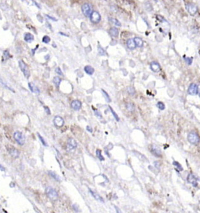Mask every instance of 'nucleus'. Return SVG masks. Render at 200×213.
<instances>
[{
  "label": "nucleus",
  "instance_id": "nucleus-1",
  "mask_svg": "<svg viewBox=\"0 0 200 213\" xmlns=\"http://www.w3.org/2000/svg\"><path fill=\"white\" fill-rule=\"evenodd\" d=\"M187 140L192 145H197L200 142V136L196 132L192 131L188 134Z\"/></svg>",
  "mask_w": 200,
  "mask_h": 213
},
{
  "label": "nucleus",
  "instance_id": "nucleus-39",
  "mask_svg": "<svg viewBox=\"0 0 200 213\" xmlns=\"http://www.w3.org/2000/svg\"><path fill=\"white\" fill-rule=\"evenodd\" d=\"M185 62H187V64L188 65H191L192 64V59L190 58H186L185 59Z\"/></svg>",
  "mask_w": 200,
  "mask_h": 213
},
{
  "label": "nucleus",
  "instance_id": "nucleus-26",
  "mask_svg": "<svg viewBox=\"0 0 200 213\" xmlns=\"http://www.w3.org/2000/svg\"><path fill=\"white\" fill-rule=\"evenodd\" d=\"M102 93H103V95L105 98V100H106V101L108 102V103L111 102V99H110V96H109L108 93L106 92L105 90H103V89H102Z\"/></svg>",
  "mask_w": 200,
  "mask_h": 213
},
{
  "label": "nucleus",
  "instance_id": "nucleus-6",
  "mask_svg": "<svg viewBox=\"0 0 200 213\" xmlns=\"http://www.w3.org/2000/svg\"><path fill=\"white\" fill-rule=\"evenodd\" d=\"M185 8L187 10L188 12L192 16H194L197 14V11H198V7L195 4L192 3L187 4L185 5Z\"/></svg>",
  "mask_w": 200,
  "mask_h": 213
},
{
  "label": "nucleus",
  "instance_id": "nucleus-18",
  "mask_svg": "<svg viewBox=\"0 0 200 213\" xmlns=\"http://www.w3.org/2000/svg\"><path fill=\"white\" fill-rule=\"evenodd\" d=\"M126 44H127V48L130 50H133L136 48V44H135L134 41L133 39L132 38L129 39L127 40Z\"/></svg>",
  "mask_w": 200,
  "mask_h": 213
},
{
  "label": "nucleus",
  "instance_id": "nucleus-33",
  "mask_svg": "<svg viewBox=\"0 0 200 213\" xmlns=\"http://www.w3.org/2000/svg\"><path fill=\"white\" fill-rule=\"evenodd\" d=\"M157 106L159 108L160 110H163L165 109V105L164 104V103H162V102H159L157 104Z\"/></svg>",
  "mask_w": 200,
  "mask_h": 213
},
{
  "label": "nucleus",
  "instance_id": "nucleus-3",
  "mask_svg": "<svg viewBox=\"0 0 200 213\" xmlns=\"http://www.w3.org/2000/svg\"><path fill=\"white\" fill-rule=\"evenodd\" d=\"M45 193L47 194V196L53 201L56 200L57 199V196H58L57 191L54 188L51 187H48L46 188Z\"/></svg>",
  "mask_w": 200,
  "mask_h": 213
},
{
  "label": "nucleus",
  "instance_id": "nucleus-29",
  "mask_svg": "<svg viewBox=\"0 0 200 213\" xmlns=\"http://www.w3.org/2000/svg\"><path fill=\"white\" fill-rule=\"evenodd\" d=\"M172 165L176 167L177 170L178 171H179V172H181V171L183 170V168H182V167L181 166V165L179 163L176 162V161H174L173 163H172Z\"/></svg>",
  "mask_w": 200,
  "mask_h": 213
},
{
  "label": "nucleus",
  "instance_id": "nucleus-14",
  "mask_svg": "<svg viewBox=\"0 0 200 213\" xmlns=\"http://www.w3.org/2000/svg\"><path fill=\"white\" fill-rule=\"evenodd\" d=\"M150 68L154 72H159L161 70V67L160 64L157 62H152L150 64Z\"/></svg>",
  "mask_w": 200,
  "mask_h": 213
},
{
  "label": "nucleus",
  "instance_id": "nucleus-9",
  "mask_svg": "<svg viewBox=\"0 0 200 213\" xmlns=\"http://www.w3.org/2000/svg\"><path fill=\"white\" fill-rule=\"evenodd\" d=\"M53 122H54V124L55 126L57 127H62L64 126L65 123L64 119L59 116H56L54 117Z\"/></svg>",
  "mask_w": 200,
  "mask_h": 213
},
{
  "label": "nucleus",
  "instance_id": "nucleus-2",
  "mask_svg": "<svg viewBox=\"0 0 200 213\" xmlns=\"http://www.w3.org/2000/svg\"><path fill=\"white\" fill-rule=\"evenodd\" d=\"M18 64H19V68L21 69V71L24 74V75L28 79L30 77V70L29 69L27 64L24 62L23 60H19L18 62Z\"/></svg>",
  "mask_w": 200,
  "mask_h": 213
},
{
  "label": "nucleus",
  "instance_id": "nucleus-42",
  "mask_svg": "<svg viewBox=\"0 0 200 213\" xmlns=\"http://www.w3.org/2000/svg\"><path fill=\"white\" fill-rule=\"evenodd\" d=\"M47 17H48V18H49V19H52V20H53V21H57V19H56L55 18H54V17H52L49 16V15H47Z\"/></svg>",
  "mask_w": 200,
  "mask_h": 213
},
{
  "label": "nucleus",
  "instance_id": "nucleus-15",
  "mask_svg": "<svg viewBox=\"0 0 200 213\" xmlns=\"http://www.w3.org/2000/svg\"><path fill=\"white\" fill-rule=\"evenodd\" d=\"M7 149H8V151L9 152L10 155L12 157H18V156H19V152H18V151L15 147L11 146V145L9 146V148H7Z\"/></svg>",
  "mask_w": 200,
  "mask_h": 213
},
{
  "label": "nucleus",
  "instance_id": "nucleus-20",
  "mask_svg": "<svg viewBox=\"0 0 200 213\" xmlns=\"http://www.w3.org/2000/svg\"><path fill=\"white\" fill-rule=\"evenodd\" d=\"M109 33H110V34L112 37H114V38H117L118 36H119V29L117 28H116V27H112V28L110 29Z\"/></svg>",
  "mask_w": 200,
  "mask_h": 213
},
{
  "label": "nucleus",
  "instance_id": "nucleus-38",
  "mask_svg": "<svg viewBox=\"0 0 200 213\" xmlns=\"http://www.w3.org/2000/svg\"><path fill=\"white\" fill-rule=\"evenodd\" d=\"M98 52H99V55H102V56H103V55H105V51H104V49H103V48H99V49H98Z\"/></svg>",
  "mask_w": 200,
  "mask_h": 213
},
{
  "label": "nucleus",
  "instance_id": "nucleus-35",
  "mask_svg": "<svg viewBox=\"0 0 200 213\" xmlns=\"http://www.w3.org/2000/svg\"><path fill=\"white\" fill-rule=\"evenodd\" d=\"M50 41H51V38H50V37H48V36L45 35L43 37L42 42L44 43H45V44H48Z\"/></svg>",
  "mask_w": 200,
  "mask_h": 213
},
{
  "label": "nucleus",
  "instance_id": "nucleus-19",
  "mask_svg": "<svg viewBox=\"0 0 200 213\" xmlns=\"http://www.w3.org/2000/svg\"><path fill=\"white\" fill-rule=\"evenodd\" d=\"M24 40L28 43H31L34 40V37L31 33H27L24 35Z\"/></svg>",
  "mask_w": 200,
  "mask_h": 213
},
{
  "label": "nucleus",
  "instance_id": "nucleus-17",
  "mask_svg": "<svg viewBox=\"0 0 200 213\" xmlns=\"http://www.w3.org/2000/svg\"><path fill=\"white\" fill-rule=\"evenodd\" d=\"M28 87L32 93H37V94H39V93H40L39 89L38 87H37V86H35V84H34L33 83H31V82L29 83Z\"/></svg>",
  "mask_w": 200,
  "mask_h": 213
},
{
  "label": "nucleus",
  "instance_id": "nucleus-34",
  "mask_svg": "<svg viewBox=\"0 0 200 213\" xmlns=\"http://www.w3.org/2000/svg\"><path fill=\"white\" fill-rule=\"evenodd\" d=\"M37 134H38V137H39V139L40 141H41V142L42 144V145H44V146H48V144H47V142H46V141L44 140V138H43L41 136V135H40V134L38 133H37Z\"/></svg>",
  "mask_w": 200,
  "mask_h": 213
},
{
  "label": "nucleus",
  "instance_id": "nucleus-11",
  "mask_svg": "<svg viewBox=\"0 0 200 213\" xmlns=\"http://www.w3.org/2000/svg\"><path fill=\"white\" fill-rule=\"evenodd\" d=\"M187 181L190 184H191L192 186L196 187L198 185V179L192 173H190L187 177Z\"/></svg>",
  "mask_w": 200,
  "mask_h": 213
},
{
  "label": "nucleus",
  "instance_id": "nucleus-22",
  "mask_svg": "<svg viewBox=\"0 0 200 213\" xmlns=\"http://www.w3.org/2000/svg\"><path fill=\"white\" fill-rule=\"evenodd\" d=\"M84 70H85V72L87 73V74L89 75H93V73H94V72H95L94 68H92L91 66H90V65L86 66V67H85Z\"/></svg>",
  "mask_w": 200,
  "mask_h": 213
},
{
  "label": "nucleus",
  "instance_id": "nucleus-43",
  "mask_svg": "<svg viewBox=\"0 0 200 213\" xmlns=\"http://www.w3.org/2000/svg\"><path fill=\"white\" fill-rule=\"evenodd\" d=\"M0 208H1V206H0Z\"/></svg>",
  "mask_w": 200,
  "mask_h": 213
},
{
  "label": "nucleus",
  "instance_id": "nucleus-25",
  "mask_svg": "<svg viewBox=\"0 0 200 213\" xmlns=\"http://www.w3.org/2000/svg\"><path fill=\"white\" fill-rule=\"evenodd\" d=\"M126 109H127L128 111L131 112H133L135 109L134 105L132 103H127L126 105Z\"/></svg>",
  "mask_w": 200,
  "mask_h": 213
},
{
  "label": "nucleus",
  "instance_id": "nucleus-31",
  "mask_svg": "<svg viewBox=\"0 0 200 213\" xmlns=\"http://www.w3.org/2000/svg\"><path fill=\"white\" fill-rule=\"evenodd\" d=\"M0 85L2 86H3L4 87H5V88H6V89H9V90H11V91L14 92V90H13V89H12V88H11V87H9V86H8V85H7L6 84V83H4V82H3V80H2V79H0Z\"/></svg>",
  "mask_w": 200,
  "mask_h": 213
},
{
  "label": "nucleus",
  "instance_id": "nucleus-4",
  "mask_svg": "<svg viewBox=\"0 0 200 213\" xmlns=\"http://www.w3.org/2000/svg\"><path fill=\"white\" fill-rule=\"evenodd\" d=\"M14 138L15 139V141L19 144L21 146L24 145L25 143V138L24 135L20 132H16L14 134Z\"/></svg>",
  "mask_w": 200,
  "mask_h": 213
},
{
  "label": "nucleus",
  "instance_id": "nucleus-28",
  "mask_svg": "<svg viewBox=\"0 0 200 213\" xmlns=\"http://www.w3.org/2000/svg\"><path fill=\"white\" fill-rule=\"evenodd\" d=\"M109 21L116 26H117V27H120L121 26V23L117 19H116V18H109Z\"/></svg>",
  "mask_w": 200,
  "mask_h": 213
},
{
  "label": "nucleus",
  "instance_id": "nucleus-30",
  "mask_svg": "<svg viewBox=\"0 0 200 213\" xmlns=\"http://www.w3.org/2000/svg\"><path fill=\"white\" fill-rule=\"evenodd\" d=\"M127 92L129 93V94L130 95L133 96L135 94V89L133 87H132V86H129V87H127Z\"/></svg>",
  "mask_w": 200,
  "mask_h": 213
},
{
  "label": "nucleus",
  "instance_id": "nucleus-21",
  "mask_svg": "<svg viewBox=\"0 0 200 213\" xmlns=\"http://www.w3.org/2000/svg\"><path fill=\"white\" fill-rule=\"evenodd\" d=\"M135 44H136V47H142L143 46V41L142 40V39H141L139 37H135L134 38H133Z\"/></svg>",
  "mask_w": 200,
  "mask_h": 213
},
{
  "label": "nucleus",
  "instance_id": "nucleus-40",
  "mask_svg": "<svg viewBox=\"0 0 200 213\" xmlns=\"http://www.w3.org/2000/svg\"><path fill=\"white\" fill-rule=\"evenodd\" d=\"M44 109H45V110L46 113H47V114L48 115L51 114V110H50L48 106H44Z\"/></svg>",
  "mask_w": 200,
  "mask_h": 213
},
{
  "label": "nucleus",
  "instance_id": "nucleus-8",
  "mask_svg": "<svg viewBox=\"0 0 200 213\" xmlns=\"http://www.w3.org/2000/svg\"><path fill=\"white\" fill-rule=\"evenodd\" d=\"M188 93L190 95H197L198 93V86L195 83H191L188 89Z\"/></svg>",
  "mask_w": 200,
  "mask_h": 213
},
{
  "label": "nucleus",
  "instance_id": "nucleus-7",
  "mask_svg": "<svg viewBox=\"0 0 200 213\" xmlns=\"http://www.w3.org/2000/svg\"><path fill=\"white\" fill-rule=\"evenodd\" d=\"M82 13L86 17H89L92 12L91 5L88 3L83 4L82 6Z\"/></svg>",
  "mask_w": 200,
  "mask_h": 213
},
{
  "label": "nucleus",
  "instance_id": "nucleus-12",
  "mask_svg": "<svg viewBox=\"0 0 200 213\" xmlns=\"http://www.w3.org/2000/svg\"><path fill=\"white\" fill-rule=\"evenodd\" d=\"M150 152L152 155H153L154 156L157 157H162V151H161L160 149L155 145H152V146L150 149Z\"/></svg>",
  "mask_w": 200,
  "mask_h": 213
},
{
  "label": "nucleus",
  "instance_id": "nucleus-24",
  "mask_svg": "<svg viewBox=\"0 0 200 213\" xmlns=\"http://www.w3.org/2000/svg\"><path fill=\"white\" fill-rule=\"evenodd\" d=\"M49 174L51 175L53 178H54L55 180H57V181H60V177L55 172H52V171H49Z\"/></svg>",
  "mask_w": 200,
  "mask_h": 213
},
{
  "label": "nucleus",
  "instance_id": "nucleus-41",
  "mask_svg": "<svg viewBox=\"0 0 200 213\" xmlns=\"http://www.w3.org/2000/svg\"><path fill=\"white\" fill-rule=\"evenodd\" d=\"M86 130L88 131L89 132H90V133H92V132H93V129H92V128L91 127H90L89 126H87V127H86Z\"/></svg>",
  "mask_w": 200,
  "mask_h": 213
},
{
  "label": "nucleus",
  "instance_id": "nucleus-5",
  "mask_svg": "<svg viewBox=\"0 0 200 213\" xmlns=\"http://www.w3.org/2000/svg\"><path fill=\"white\" fill-rule=\"evenodd\" d=\"M89 17L90 21L93 24H98L101 21V15L97 11H92Z\"/></svg>",
  "mask_w": 200,
  "mask_h": 213
},
{
  "label": "nucleus",
  "instance_id": "nucleus-16",
  "mask_svg": "<svg viewBox=\"0 0 200 213\" xmlns=\"http://www.w3.org/2000/svg\"><path fill=\"white\" fill-rule=\"evenodd\" d=\"M89 192H90V193L91 194V195L94 197L95 199H96V200L99 201V202L100 203H104V200H103V198H102V197L100 196L99 194H98L97 193H96L94 192V191H93L92 190H91L90 189H89Z\"/></svg>",
  "mask_w": 200,
  "mask_h": 213
},
{
  "label": "nucleus",
  "instance_id": "nucleus-27",
  "mask_svg": "<svg viewBox=\"0 0 200 213\" xmlns=\"http://www.w3.org/2000/svg\"><path fill=\"white\" fill-rule=\"evenodd\" d=\"M96 157H97L100 161L105 160V158L103 157V156L102 155V152L100 150L97 149V150L96 151Z\"/></svg>",
  "mask_w": 200,
  "mask_h": 213
},
{
  "label": "nucleus",
  "instance_id": "nucleus-36",
  "mask_svg": "<svg viewBox=\"0 0 200 213\" xmlns=\"http://www.w3.org/2000/svg\"><path fill=\"white\" fill-rule=\"evenodd\" d=\"M3 57H4V59H5V60H7L8 58H10V54H9V52H8V51H5L4 52Z\"/></svg>",
  "mask_w": 200,
  "mask_h": 213
},
{
  "label": "nucleus",
  "instance_id": "nucleus-23",
  "mask_svg": "<svg viewBox=\"0 0 200 213\" xmlns=\"http://www.w3.org/2000/svg\"><path fill=\"white\" fill-rule=\"evenodd\" d=\"M61 81H62V79L59 77H54V79H53V82H54L55 85L56 87H59L60 83H61Z\"/></svg>",
  "mask_w": 200,
  "mask_h": 213
},
{
  "label": "nucleus",
  "instance_id": "nucleus-32",
  "mask_svg": "<svg viewBox=\"0 0 200 213\" xmlns=\"http://www.w3.org/2000/svg\"><path fill=\"white\" fill-rule=\"evenodd\" d=\"M109 108H110V111H111V112H112V115H113V116H114V119H116V120H117V122H119V121L120 120V119H119V116H118V115L116 114V112H115L114 110H113V109H112V107H111V106H109Z\"/></svg>",
  "mask_w": 200,
  "mask_h": 213
},
{
  "label": "nucleus",
  "instance_id": "nucleus-37",
  "mask_svg": "<svg viewBox=\"0 0 200 213\" xmlns=\"http://www.w3.org/2000/svg\"><path fill=\"white\" fill-rule=\"evenodd\" d=\"M55 72L57 73V74H58L59 75H61L63 76V73L62 72L61 69H60V68L59 67H57V68L55 69Z\"/></svg>",
  "mask_w": 200,
  "mask_h": 213
},
{
  "label": "nucleus",
  "instance_id": "nucleus-10",
  "mask_svg": "<svg viewBox=\"0 0 200 213\" xmlns=\"http://www.w3.org/2000/svg\"><path fill=\"white\" fill-rule=\"evenodd\" d=\"M77 146V142H76V140L75 139H73V138H69L68 139V140H67V151L72 150L76 148Z\"/></svg>",
  "mask_w": 200,
  "mask_h": 213
},
{
  "label": "nucleus",
  "instance_id": "nucleus-13",
  "mask_svg": "<svg viewBox=\"0 0 200 213\" xmlns=\"http://www.w3.org/2000/svg\"><path fill=\"white\" fill-rule=\"evenodd\" d=\"M70 106L73 110H79L82 107V102L79 100H74L72 102Z\"/></svg>",
  "mask_w": 200,
  "mask_h": 213
}]
</instances>
